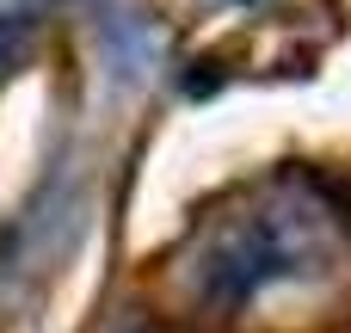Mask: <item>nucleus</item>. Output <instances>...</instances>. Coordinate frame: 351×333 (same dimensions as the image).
<instances>
[{
    "instance_id": "2",
    "label": "nucleus",
    "mask_w": 351,
    "mask_h": 333,
    "mask_svg": "<svg viewBox=\"0 0 351 333\" xmlns=\"http://www.w3.org/2000/svg\"><path fill=\"white\" fill-rule=\"evenodd\" d=\"M25 43H31V25H25V19H0V80L19 68Z\"/></svg>"
},
{
    "instance_id": "1",
    "label": "nucleus",
    "mask_w": 351,
    "mask_h": 333,
    "mask_svg": "<svg viewBox=\"0 0 351 333\" xmlns=\"http://www.w3.org/2000/svg\"><path fill=\"white\" fill-rule=\"evenodd\" d=\"M327 260H333V229L321 222V210L278 198V204L241 210L222 229H210V241L197 253V290L216 309H241V303L265 297L271 284L315 278Z\"/></svg>"
}]
</instances>
